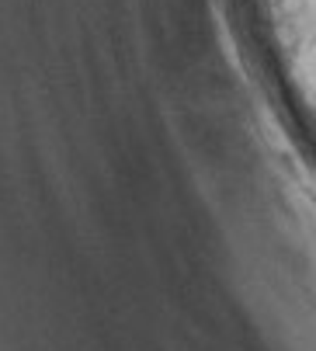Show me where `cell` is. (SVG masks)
Segmentation results:
<instances>
[{"label":"cell","mask_w":316,"mask_h":351,"mask_svg":"<svg viewBox=\"0 0 316 351\" xmlns=\"http://www.w3.org/2000/svg\"><path fill=\"white\" fill-rule=\"evenodd\" d=\"M275 4H278V14L282 18H295V14L306 11V0H275Z\"/></svg>","instance_id":"6da1fadb"},{"label":"cell","mask_w":316,"mask_h":351,"mask_svg":"<svg viewBox=\"0 0 316 351\" xmlns=\"http://www.w3.org/2000/svg\"><path fill=\"white\" fill-rule=\"evenodd\" d=\"M309 60H313V66H316V38L309 42Z\"/></svg>","instance_id":"7a4b0ae2"}]
</instances>
